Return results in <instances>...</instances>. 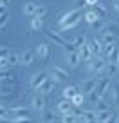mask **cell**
Returning a JSON list of instances; mask_svg holds the SVG:
<instances>
[{"mask_svg":"<svg viewBox=\"0 0 119 123\" xmlns=\"http://www.w3.org/2000/svg\"><path fill=\"white\" fill-rule=\"evenodd\" d=\"M79 9H70L69 13H65V15L60 18V22H58V25H60V29L62 31H67L70 29V27L78 25V22H79Z\"/></svg>","mask_w":119,"mask_h":123,"instance_id":"cell-1","label":"cell"},{"mask_svg":"<svg viewBox=\"0 0 119 123\" xmlns=\"http://www.w3.org/2000/svg\"><path fill=\"white\" fill-rule=\"evenodd\" d=\"M108 89H110V78L108 76H101L99 81H97V85H96V89L88 94V96H90V103H96L99 98H103L105 92H107Z\"/></svg>","mask_w":119,"mask_h":123,"instance_id":"cell-2","label":"cell"},{"mask_svg":"<svg viewBox=\"0 0 119 123\" xmlns=\"http://www.w3.org/2000/svg\"><path fill=\"white\" fill-rule=\"evenodd\" d=\"M105 65H107V58L96 56L94 60L88 62V71H90V73H94V74H97V76H101V74H103Z\"/></svg>","mask_w":119,"mask_h":123,"instance_id":"cell-3","label":"cell"},{"mask_svg":"<svg viewBox=\"0 0 119 123\" xmlns=\"http://www.w3.org/2000/svg\"><path fill=\"white\" fill-rule=\"evenodd\" d=\"M99 78L101 76H96V78H90V80H85L83 83H81V87H79V92L81 94H90V92L96 89V85H97V81H99Z\"/></svg>","mask_w":119,"mask_h":123,"instance_id":"cell-4","label":"cell"},{"mask_svg":"<svg viewBox=\"0 0 119 123\" xmlns=\"http://www.w3.org/2000/svg\"><path fill=\"white\" fill-rule=\"evenodd\" d=\"M7 114H9V118H29V112H27V109L25 107H11V109H7Z\"/></svg>","mask_w":119,"mask_h":123,"instance_id":"cell-5","label":"cell"},{"mask_svg":"<svg viewBox=\"0 0 119 123\" xmlns=\"http://www.w3.org/2000/svg\"><path fill=\"white\" fill-rule=\"evenodd\" d=\"M45 35H47V38H49L51 42L54 43V45H58V47H65V40H63V36L60 35V33H56V31H47Z\"/></svg>","mask_w":119,"mask_h":123,"instance_id":"cell-6","label":"cell"},{"mask_svg":"<svg viewBox=\"0 0 119 123\" xmlns=\"http://www.w3.org/2000/svg\"><path fill=\"white\" fill-rule=\"evenodd\" d=\"M52 89H54V80H52V78H47V80L43 81V83L40 85L36 91H38V94L47 96V94H51V92H52Z\"/></svg>","mask_w":119,"mask_h":123,"instance_id":"cell-7","label":"cell"},{"mask_svg":"<svg viewBox=\"0 0 119 123\" xmlns=\"http://www.w3.org/2000/svg\"><path fill=\"white\" fill-rule=\"evenodd\" d=\"M56 109H58L60 112H62V114H69V112H72L74 105H72V101H70V100H65V98H63V100H60V101H58Z\"/></svg>","mask_w":119,"mask_h":123,"instance_id":"cell-8","label":"cell"},{"mask_svg":"<svg viewBox=\"0 0 119 123\" xmlns=\"http://www.w3.org/2000/svg\"><path fill=\"white\" fill-rule=\"evenodd\" d=\"M51 76H52L54 81H62V80H67V78H69V74H67V71H63L62 67H52Z\"/></svg>","mask_w":119,"mask_h":123,"instance_id":"cell-9","label":"cell"},{"mask_svg":"<svg viewBox=\"0 0 119 123\" xmlns=\"http://www.w3.org/2000/svg\"><path fill=\"white\" fill-rule=\"evenodd\" d=\"M78 54H79L81 62H90V60H92V51H90L88 43H85L83 47H79V49H78Z\"/></svg>","mask_w":119,"mask_h":123,"instance_id":"cell-10","label":"cell"},{"mask_svg":"<svg viewBox=\"0 0 119 123\" xmlns=\"http://www.w3.org/2000/svg\"><path fill=\"white\" fill-rule=\"evenodd\" d=\"M88 47H90V51H92V56H94V58H96V56H101V54H103V45L99 43V40L92 38L90 42H88Z\"/></svg>","mask_w":119,"mask_h":123,"instance_id":"cell-11","label":"cell"},{"mask_svg":"<svg viewBox=\"0 0 119 123\" xmlns=\"http://www.w3.org/2000/svg\"><path fill=\"white\" fill-rule=\"evenodd\" d=\"M45 80H47V74H45V73H36V74H33V78H31V87H33V89H38Z\"/></svg>","mask_w":119,"mask_h":123,"instance_id":"cell-12","label":"cell"},{"mask_svg":"<svg viewBox=\"0 0 119 123\" xmlns=\"http://www.w3.org/2000/svg\"><path fill=\"white\" fill-rule=\"evenodd\" d=\"M33 62H34V51L27 49V51H23V53L20 54V63L29 65V63H33Z\"/></svg>","mask_w":119,"mask_h":123,"instance_id":"cell-13","label":"cell"},{"mask_svg":"<svg viewBox=\"0 0 119 123\" xmlns=\"http://www.w3.org/2000/svg\"><path fill=\"white\" fill-rule=\"evenodd\" d=\"M117 71H119V63H115V62H107V65H105V69H103V74L110 78V76H114Z\"/></svg>","mask_w":119,"mask_h":123,"instance_id":"cell-14","label":"cell"},{"mask_svg":"<svg viewBox=\"0 0 119 123\" xmlns=\"http://www.w3.org/2000/svg\"><path fill=\"white\" fill-rule=\"evenodd\" d=\"M13 81H15V76L9 71H0V85H11Z\"/></svg>","mask_w":119,"mask_h":123,"instance_id":"cell-15","label":"cell"},{"mask_svg":"<svg viewBox=\"0 0 119 123\" xmlns=\"http://www.w3.org/2000/svg\"><path fill=\"white\" fill-rule=\"evenodd\" d=\"M33 107H34L36 111H43V109H45V96H43V94H36V96L33 98Z\"/></svg>","mask_w":119,"mask_h":123,"instance_id":"cell-16","label":"cell"},{"mask_svg":"<svg viewBox=\"0 0 119 123\" xmlns=\"http://www.w3.org/2000/svg\"><path fill=\"white\" fill-rule=\"evenodd\" d=\"M103 33H107V35H114V36H119V24H115V22L107 24V25L103 27Z\"/></svg>","mask_w":119,"mask_h":123,"instance_id":"cell-17","label":"cell"},{"mask_svg":"<svg viewBox=\"0 0 119 123\" xmlns=\"http://www.w3.org/2000/svg\"><path fill=\"white\" fill-rule=\"evenodd\" d=\"M78 87H74V85H69V87H65L63 89V98H65V100H72L74 96H76L78 94Z\"/></svg>","mask_w":119,"mask_h":123,"instance_id":"cell-18","label":"cell"},{"mask_svg":"<svg viewBox=\"0 0 119 123\" xmlns=\"http://www.w3.org/2000/svg\"><path fill=\"white\" fill-rule=\"evenodd\" d=\"M79 119H83L87 123H96V111H83Z\"/></svg>","mask_w":119,"mask_h":123,"instance_id":"cell-19","label":"cell"},{"mask_svg":"<svg viewBox=\"0 0 119 123\" xmlns=\"http://www.w3.org/2000/svg\"><path fill=\"white\" fill-rule=\"evenodd\" d=\"M36 7H38V4H34V2H25V6H23V13H25L27 16H34Z\"/></svg>","mask_w":119,"mask_h":123,"instance_id":"cell-20","label":"cell"},{"mask_svg":"<svg viewBox=\"0 0 119 123\" xmlns=\"http://www.w3.org/2000/svg\"><path fill=\"white\" fill-rule=\"evenodd\" d=\"M79 121V118H78V114L76 112H69V114H63V118H62V123H78Z\"/></svg>","mask_w":119,"mask_h":123,"instance_id":"cell-21","label":"cell"},{"mask_svg":"<svg viewBox=\"0 0 119 123\" xmlns=\"http://www.w3.org/2000/svg\"><path fill=\"white\" fill-rule=\"evenodd\" d=\"M67 62H69V65H78L79 63V54H78V51H74V53H67Z\"/></svg>","mask_w":119,"mask_h":123,"instance_id":"cell-22","label":"cell"},{"mask_svg":"<svg viewBox=\"0 0 119 123\" xmlns=\"http://www.w3.org/2000/svg\"><path fill=\"white\" fill-rule=\"evenodd\" d=\"M36 54H38L42 60H45V58L49 56V45H47V43H40L38 49H36Z\"/></svg>","mask_w":119,"mask_h":123,"instance_id":"cell-23","label":"cell"},{"mask_svg":"<svg viewBox=\"0 0 119 123\" xmlns=\"http://www.w3.org/2000/svg\"><path fill=\"white\" fill-rule=\"evenodd\" d=\"M92 9L96 11V15L99 16L101 20H107V7H105L103 4H96V6L92 7Z\"/></svg>","mask_w":119,"mask_h":123,"instance_id":"cell-24","label":"cell"},{"mask_svg":"<svg viewBox=\"0 0 119 123\" xmlns=\"http://www.w3.org/2000/svg\"><path fill=\"white\" fill-rule=\"evenodd\" d=\"M43 27V18H40V16H33L31 18V29L33 31H40Z\"/></svg>","mask_w":119,"mask_h":123,"instance_id":"cell-25","label":"cell"},{"mask_svg":"<svg viewBox=\"0 0 119 123\" xmlns=\"http://www.w3.org/2000/svg\"><path fill=\"white\" fill-rule=\"evenodd\" d=\"M110 116H112V114H110L108 111H96V123H103V121H107Z\"/></svg>","mask_w":119,"mask_h":123,"instance_id":"cell-26","label":"cell"},{"mask_svg":"<svg viewBox=\"0 0 119 123\" xmlns=\"http://www.w3.org/2000/svg\"><path fill=\"white\" fill-rule=\"evenodd\" d=\"M42 119H43V123L54 121V112L49 111V109H43V111H42Z\"/></svg>","mask_w":119,"mask_h":123,"instance_id":"cell-27","label":"cell"},{"mask_svg":"<svg viewBox=\"0 0 119 123\" xmlns=\"http://www.w3.org/2000/svg\"><path fill=\"white\" fill-rule=\"evenodd\" d=\"M85 20H87V22L92 25V24H96L97 20H99V16H97V15H96V11L92 9V11H87V13H85Z\"/></svg>","mask_w":119,"mask_h":123,"instance_id":"cell-28","label":"cell"},{"mask_svg":"<svg viewBox=\"0 0 119 123\" xmlns=\"http://www.w3.org/2000/svg\"><path fill=\"white\" fill-rule=\"evenodd\" d=\"M70 43H72V45L76 47V49H79V47H83L85 43H87V36H85V35H79L78 38H74Z\"/></svg>","mask_w":119,"mask_h":123,"instance_id":"cell-29","label":"cell"},{"mask_svg":"<svg viewBox=\"0 0 119 123\" xmlns=\"http://www.w3.org/2000/svg\"><path fill=\"white\" fill-rule=\"evenodd\" d=\"M70 101H72V105H76V107H81V105H83V101H85V94L78 92V94H76Z\"/></svg>","mask_w":119,"mask_h":123,"instance_id":"cell-30","label":"cell"},{"mask_svg":"<svg viewBox=\"0 0 119 123\" xmlns=\"http://www.w3.org/2000/svg\"><path fill=\"white\" fill-rule=\"evenodd\" d=\"M110 94H112V101H114V103H119V87L117 85H112L110 87Z\"/></svg>","mask_w":119,"mask_h":123,"instance_id":"cell-31","label":"cell"},{"mask_svg":"<svg viewBox=\"0 0 119 123\" xmlns=\"http://www.w3.org/2000/svg\"><path fill=\"white\" fill-rule=\"evenodd\" d=\"M115 40H117V36L107 35V33H105V36H103V45H112V43H115Z\"/></svg>","mask_w":119,"mask_h":123,"instance_id":"cell-32","label":"cell"},{"mask_svg":"<svg viewBox=\"0 0 119 123\" xmlns=\"http://www.w3.org/2000/svg\"><path fill=\"white\" fill-rule=\"evenodd\" d=\"M107 62H115V63H117V62H119V49H117V47H115V49L112 51L110 54H108Z\"/></svg>","mask_w":119,"mask_h":123,"instance_id":"cell-33","label":"cell"},{"mask_svg":"<svg viewBox=\"0 0 119 123\" xmlns=\"http://www.w3.org/2000/svg\"><path fill=\"white\" fill-rule=\"evenodd\" d=\"M9 16H11V13H9V11H6L4 15H0V29L7 25V22H9Z\"/></svg>","mask_w":119,"mask_h":123,"instance_id":"cell-34","label":"cell"},{"mask_svg":"<svg viewBox=\"0 0 119 123\" xmlns=\"http://www.w3.org/2000/svg\"><path fill=\"white\" fill-rule=\"evenodd\" d=\"M7 60H9V65H16V63H20V54L11 53V54L7 56Z\"/></svg>","mask_w":119,"mask_h":123,"instance_id":"cell-35","label":"cell"},{"mask_svg":"<svg viewBox=\"0 0 119 123\" xmlns=\"http://www.w3.org/2000/svg\"><path fill=\"white\" fill-rule=\"evenodd\" d=\"M9 67H11L9 65V60L7 58H2V60H0V71H7Z\"/></svg>","mask_w":119,"mask_h":123,"instance_id":"cell-36","label":"cell"},{"mask_svg":"<svg viewBox=\"0 0 119 123\" xmlns=\"http://www.w3.org/2000/svg\"><path fill=\"white\" fill-rule=\"evenodd\" d=\"M114 49H115V43H112V45H103V54L108 58V54H110Z\"/></svg>","mask_w":119,"mask_h":123,"instance_id":"cell-37","label":"cell"},{"mask_svg":"<svg viewBox=\"0 0 119 123\" xmlns=\"http://www.w3.org/2000/svg\"><path fill=\"white\" fill-rule=\"evenodd\" d=\"M45 11H47V9L43 7V6H40V4H38V7H36V13H34V16H40V18H43Z\"/></svg>","mask_w":119,"mask_h":123,"instance_id":"cell-38","label":"cell"},{"mask_svg":"<svg viewBox=\"0 0 119 123\" xmlns=\"http://www.w3.org/2000/svg\"><path fill=\"white\" fill-rule=\"evenodd\" d=\"M9 56V49L6 45H0V60H2V58H7Z\"/></svg>","mask_w":119,"mask_h":123,"instance_id":"cell-39","label":"cell"},{"mask_svg":"<svg viewBox=\"0 0 119 123\" xmlns=\"http://www.w3.org/2000/svg\"><path fill=\"white\" fill-rule=\"evenodd\" d=\"M11 123H33L29 118H11Z\"/></svg>","mask_w":119,"mask_h":123,"instance_id":"cell-40","label":"cell"},{"mask_svg":"<svg viewBox=\"0 0 119 123\" xmlns=\"http://www.w3.org/2000/svg\"><path fill=\"white\" fill-rule=\"evenodd\" d=\"M92 27H94V29H97V31L103 29V27H105V20H101V18H99L96 24H92Z\"/></svg>","mask_w":119,"mask_h":123,"instance_id":"cell-41","label":"cell"},{"mask_svg":"<svg viewBox=\"0 0 119 123\" xmlns=\"http://www.w3.org/2000/svg\"><path fill=\"white\" fill-rule=\"evenodd\" d=\"M65 51L67 53H74V51H78V49L72 45V43H65Z\"/></svg>","mask_w":119,"mask_h":123,"instance_id":"cell-42","label":"cell"},{"mask_svg":"<svg viewBox=\"0 0 119 123\" xmlns=\"http://www.w3.org/2000/svg\"><path fill=\"white\" fill-rule=\"evenodd\" d=\"M103 123H117V114H112L110 118H108L107 121H103Z\"/></svg>","mask_w":119,"mask_h":123,"instance_id":"cell-43","label":"cell"},{"mask_svg":"<svg viewBox=\"0 0 119 123\" xmlns=\"http://www.w3.org/2000/svg\"><path fill=\"white\" fill-rule=\"evenodd\" d=\"M0 118H9L7 109H6V107H0Z\"/></svg>","mask_w":119,"mask_h":123,"instance_id":"cell-44","label":"cell"},{"mask_svg":"<svg viewBox=\"0 0 119 123\" xmlns=\"http://www.w3.org/2000/svg\"><path fill=\"white\" fill-rule=\"evenodd\" d=\"M96 4H99V0H85V6H96Z\"/></svg>","mask_w":119,"mask_h":123,"instance_id":"cell-45","label":"cell"},{"mask_svg":"<svg viewBox=\"0 0 119 123\" xmlns=\"http://www.w3.org/2000/svg\"><path fill=\"white\" fill-rule=\"evenodd\" d=\"M6 11H9V9L7 7H6V6H0V15H4V13Z\"/></svg>","mask_w":119,"mask_h":123,"instance_id":"cell-46","label":"cell"},{"mask_svg":"<svg viewBox=\"0 0 119 123\" xmlns=\"http://www.w3.org/2000/svg\"><path fill=\"white\" fill-rule=\"evenodd\" d=\"M114 7H115V11L119 13V0H115V2H114Z\"/></svg>","mask_w":119,"mask_h":123,"instance_id":"cell-47","label":"cell"},{"mask_svg":"<svg viewBox=\"0 0 119 123\" xmlns=\"http://www.w3.org/2000/svg\"><path fill=\"white\" fill-rule=\"evenodd\" d=\"M7 2L9 0H0V6H6V7H7Z\"/></svg>","mask_w":119,"mask_h":123,"instance_id":"cell-48","label":"cell"},{"mask_svg":"<svg viewBox=\"0 0 119 123\" xmlns=\"http://www.w3.org/2000/svg\"><path fill=\"white\" fill-rule=\"evenodd\" d=\"M117 123H119V114H117Z\"/></svg>","mask_w":119,"mask_h":123,"instance_id":"cell-49","label":"cell"},{"mask_svg":"<svg viewBox=\"0 0 119 123\" xmlns=\"http://www.w3.org/2000/svg\"><path fill=\"white\" fill-rule=\"evenodd\" d=\"M117 63H119V62H117Z\"/></svg>","mask_w":119,"mask_h":123,"instance_id":"cell-50","label":"cell"}]
</instances>
